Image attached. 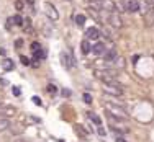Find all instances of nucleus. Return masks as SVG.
<instances>
[{
	"instance_id": "nucleus-1",
	"label": "nucleus",
	"mask_w": 154,
	"mask_h": 142,
	"mask_svg": "<svg viewBox=\"0 0 154 142\" xmlns=\"http://www.w3.org/2000/svg\"><path fill=\"white\" fill-rule=\"evenodd\" d=\"M116 75H118L116 70H97L95 72V77L100 78L103 83H113V82H116L115 80Z\"/></svg>"
},
{
	"instance_id": "nucleus-2",
	"label": "nucleus",
	"mask_w": 154,
	"mask_h": 142,
	"mask_svg": "<svg viewBox=\"0 0 154 142\" xmlns=\"http://www.w3.org/2000/svg\"><path fill=\"white\" fill-rule=\"evenodd\" d=\"M103 91L107 95H113V97H121L123 95V88L118 82H113V83H103Z\"/></svg>"
},
{
	"instance_id": "nucleus-3",
	"label": "nucleus",
	"mask_w": 154,
	"mask_h": 142,
	"mask_svg": "<svg viewBox=\"0 0 154 142\" xmlns=\"http://www.w3.org/2000/svg\"><path fill=\"white\" fill-rule=\"evenodd\" d=\"M105 21H108V23L112 26H115V28H121V26H123V18H121L116 12H108Z\"/></svg>"
},
{
	"instance_id": "nucleus-4",
	"label": "nucleus",
	"mask_w": 154,
	"mask_h": 142,
	"mask_svg": "<svg viewBox=\"0 0 154 142\" xmlns=\"http://www.w3.org/2000/svg\"><path fill=\"white\" fill-rule=\"evenodd\" d=\"M105 108L110 111V114H113V116H116V118H121V119H126V114H125V110H123V106L107 103V105H105Z\"/></svg>"
},
{
	"instance_id": "nucleus-5",
	"label": "nucleus",
	"mask_w": 154,
	"mask_h": 142,
	"mask_svg": "<svg viewBox=\"0 0 154 142\" xmlns=\"http://www.w3.org/2000/svg\"><path fill=\"white\" fill-rule=\"evenodd\" d=\"M44 13H46V16L49 20H53V21H56V20L59 18V12L56 10V7L53 5V3H49V2H46L44 3Z\"/></svg>"
},
{
	"instance_id": "nucleus-6",
	"label": "nucleus",
	"mask_w": 154,
	"mask_h": 142,
	"mask_svg": "<svg viewBox=\"0 0 154 142\" xmlns=\"http://www.w3.org/2000/svg\"><path fill=\"white\" fill-rule=\"evenodd\" d=\"M123 5H125V10L130 12V13H136V12L141 10L138 0H123Z\"/></svg>"
},
{
	"instance_id": "nucleus-7",
	"label": "nucleus",
	"mask_w": 154,
	"mask_h": 142,
	"mask_svg": "<svg viewBox=\"0 0 154 142\" xmlns=\"http://www.w3.org/2000/svg\"><path fill=\"white\" fill-rule=\"evenodd\" d=\"M144 15V26L146 28H149V26H153L154 25V7H151L147 12L143 13Z\"/></svg>"
},
{
	"instance_id": "nucleus-8",
	"label": "nucleus",
	"mask_w": 154,
	"mask_h": 142,
	"mask_svg": "<svg viewBox=\"0 0 154 142\" xmlns=\"http://www.w3.org/2000/svg\"><path fill=\"white\" fill-rule=\"evenodd\" d=\"M100 38V31L95 28V26H92V28H87L85 30V39H92V41H97V39Z\"/></svg>"
},
{
	"instance_id": "nucleus-9",
	"label": "nucleus",
	"mask_w": 154,
	"mask_h": 142,
	"mask_svg": "<svg viewBox=\"0 0 154 142\" xmlns=\"http://www.w3.org/2000/svg\"><path fill=\"white\" fill-rule=\"evenodd\" d=\"M116 57H118V54H116V51H115V49H108V51L103 52V60H105L107 64L115 62V60H116Z\"/></svg>"
},
{
	"instance_id": "nucleus-10",
	"label": "nucleus",
	"mask_w": 154,
	"mask_h": 142,
	"mask_svg": "<svg viewBox=\"0 0 154 142\" xmlns=\"http://www.w3.org/2000/svg\"><path fill=\"white\" fill-rule=\"evenodd\" d=\"M107 51V47H105V43H95L92 46V52H94L95 56H103V52Z\"/></svg>"
},
{
	"instance_id": "nucleus-11",
	"label": "nucleus",
	"mask_w": 154,
	"mask_h": 142,
	"mask_svg": "<svg viewBox=\"0 0 154 142\" xmlns=\"http://www.w3.org/2000/svg\"><path fill=\"white\" fill-rule=\"evenodd\" d=\"M71 60H74V59H71V56L67 54V52H61V64H62V67H66V69H69L71 65H72V62Z\"/></svg>"
},
{
	"instance_id": "nucleus-12",
	"label": "nucleus",
	"mask_w": 154,
	"mask_h": 142,
	"mask_svg": "<svg viewBox=\"0 0 154 142\" xmlns=\"http://www.w3.org/2000/svg\"><path fill=\"white\" fill-rule=\"evenodd\" d=\"M0 64H2V69H3V70H13V69H15V64H13V60H12V59L5 57Z\"/></svg>"
},
{
	"instance_id": "nucleus-13",
	"label": "nucleus",
	"mask_w": 154,
	"mask_h": 142,
	"mask_svg": "<svg viewBox=\"0 0 154 142\" xmlns=\"http://www.w3.org/2000/svg\"><path fill=\"white\" fill-rule=\"evenodd\" d=\"M81 51L84 52V54H89V52L92 51V44H90L89 39H84V41L81 43Z\"/></svg>"
},
{
	"instance_id": "nucleus-14",
	"label": "nucleus",
	"mask_w": 154,
	"mask_h": 142,
	"mask_svg": "<svg viewBox=\"0 0 154 142\" xmlns=\"http://www.w3.org/2000/svg\"><path fill=\"white\" fill-rule=\"evenodd\" d=\"M33 56H34V59L43 60V59H46V51H44L43 47H38L36 51H33Z\"/></svg>"
},
{
	"instance_id": "nucleus-15",
	"label": "nucleus",
	"mask_w": 154,
	"mask_h": 142,
	"mask_svg": "<svg viewBox=\"0 0 154 142\" xmlns=\"http://www.w3.org/2000/svg\"><path fill=\"white\" fill-rule=\"evenodd\" d=\"M12 126V123L8 121L7 118H3V116H0V131H5V129H8Z\"/></svg>"
},
{
	"instance_id": "nucleus-16",
	"label": "nucleus",
	"mask_w": 154,
	"mask_h": 142,
	"mask_svg": "<svg viewBox=\"0 0 154 142\" xmlns=\"http://www.w3.org/2000/svg\"><path fill=\"white\" fill-rule=\"evenodd\" d=\"M75 25L77 26H84L85 25V15H82V13H79V15H75Z\"/></svg>"
},
{
	"instance_id": "nucleus-17",
	"label": "nucleus",
	"mask_w": 154,
	"mask_h": 142,
	"mask_svg": "<svg viewBox=\"0 0 154 142\" xmlns=\"http://www.w3.org/2000/svg\"><path fill=\"white\" fill-rule=\"evenodd\" d=\"M75 132H77L82 139H87V136H89V132L84 129V126H75Z\"/></svg>"
},
{
	"instance_id": "nucleus-18",
	"label": "nucleus",
	"mask_w": 154,
	"mask_h": 142,
	"mask_svg": "<svg viewBox=\"0 0 154 142\" xmlns=\"http://www.w3.org/2000/svg\"><path fill=\"white\" fill-rule=\"evenodd\" d=\"M23 30H25V33H33V28H31V20L30 18H26V20H23Z\"/></svg>"
},
{
	"instance_id": "nucleus-19",
	"label": "nucleus",
	"mask_w": 154,
	"mask_h": 142,
	"mask_svg": "<svg viewBox=\"0 0 154 142\" xmlns=\"http://www.w3.org/2000/svg\"><path fill=\"white\" fill-rule=\"evenodd\" d=\"M46 90H48V93H49V95H56V93H58V87H56L54 83H48Z\"/></svg>"
},
{
	"instance_id": "nucleus-20",
	"label": "nucleus",
	"mask_w": 154,
	"mask_h": 142,
	"mask_svg": "<svg viewBox=\"0 0 154 142\" xmlns=\"http://www.w3.org/2000/svg\"><path fill=\"white\" fill-rule=\"evenodd\" d=\"M89 118H90V119L94 121V124H97V126H100L102 124V119L97 116V114H94V113H89Z\"/></svg>"
},
{
	"instance_id": "nucleus-21",
	"label": "nucleus",
	"mask_w": 154,
	"mask_h": 142,
	"mask_svg": "<svg viewBox=\"0 0 154 142\" xmlns=\"http://www.w3.org/2000/svg\"><path fill=\"white\" fill-rule=\"evenodd\" d=\"M12 20H13V25H17V26H21V25H23V18H21V15H15Z\"/></svg>"
},
{
	"instance_id": "nucleus-22",
	"label": "nucleus",
	"mask_w": 154,
	"mask_h": 142,
	"mask_svg": "<svg viewBox=\"0 0 154 142\" xmlns=\"http://www.w3.org/2000/svg\"><path fill=\"white\" fill-rule=\"evenodd\" d=\"M82 100H84V103H87V105H92V101H94L90 93H84V95H82Z\"/></svg>"
},
{
	"instance_id": "nucleus-23",
	"label": "nucleus",
	"mask_w": 154,
	"mask_h": 142,
	"mask_svg": "<svg viewBox=\"0 0 154 142\" xmlns=\"http://www.w3.org/2000/svg\"><path fill=\"white\" fill-rule=\"evenodd\" d=\"M15 8H17L18 12L25 10V2H23V0H17V2H15Z\"/></svg>"
},
{
	"instance_id": "nucleus-24",
	"label": "nucleus",
	"mask_w": 154,
	"mask_h": 142,
	"mask_svg": "<svg viewBox=\"0 0 154 142\" xmlns=\"http://www.w3.org/2000/svg\"><path fill=\"white\" fill-rule=\"evenodd\" d=\"M20 60H21V64L23 65H31V60H30L26 56H20Z\"/></svg>"
},
{
	"instance_id": "nucleus-25",
	"label": "nucleus",
	"mask_w": 154,
	"mask_h": 142,
	"mask_svg": "<svg viewBox=\"0 0 154 142\" xmlns=\"http://www.w3.org/2000/svg\"><path fill=\"white\" fill-rule=\"evenodd\" d=\"M31 100H33V103L36 105V106H43V101H41V98H40V97H33Z\"/></svg>"
},
{
	"instance_id": "nucleus-26",
	"label": "nucleus",
	"mask_w": 154,
	"mask_h": 142,
	"mask_svg": "<svg viewBox=\"0 0 154 142\" xmlns=\"http://www.w3.org/2000/svg\"><path fill=\"white\" fill-rule=\"evenodd\" d=\"M12 93H13L15 97H20V95H21V90L18 88V87H12Z\"/></svg>"
},
{
	"instance_id": "nucleus-27",
	"label": "nucleus",
	"mask_w": 154,
	"mask_h": 142,
	"mask_svg": "<svg viewBox=\"0 0 154 142\" xmlns=\"http://www.w3.org/2000/svg\"><path fill=\"white\" fill-rule=\"evenodd\" d=\"M3 113H5L7 116H12V114H15V110H13V108H5V110H3Z\"/></svg>"
},
{
	"instance_id": "nucleus-28",
	"label": "nucleus",
	"mask_w": 154,
	"mask_h": 142,
	"mask_svg": "<svg viewBox=\"0 0 154 142\" xmlns=\"http://www.w3.org/2000/svg\"><path fill=\"white\" fill-rule=\"evenodd\" d=\"M61 93H62V97H71V95H72V91H71V90H67V88L61 90Z\"/></svg>"
},
{
	"instance_id": "nucleus-29",
	"label": "nucleus",
	"mask_w": 154,
	"mask_h": 142,
	"mask_svg": "<svg viewBox=\"0 0 154 142\" xmlns=\"http://www.w3.org/2000/svg\"><path fill=\"white\" fill-rule=\"evenodd\" d=\"M15 46H17V49L23 47V39H17V41H15Z\"/></svg>"
},
{
	"instance_id": "nucleus-30",
	"label": "nucleus",
	"mask_w": 154,
	"mask_h": 142,
	"mask_svg": "<svg viewBox=\"0 0 154 142\" xmlns=\"http://www.w3.org/2000/svg\"><path fill=\"white\" fill-rule=\"evenodd\" d=\"M115 62H116V65H120V67H125V62H123V59H121V57H116Z\"/></svg>"
},
{
	"instance_id": "nucleus-31",
	"label": "nucleus",
	"mask_w": 154,
	"mask_h": 142,
	"mask_svg": "<svg viewBox=\"0 0 154 142\" xmlns=\"http://www.w3.org/2000/svg\"><path fill=\"white\" fill-rule=\"evenodd\" d=\"M38 47H41L40 43H36V41H34V43H31V51H36Z\"/></svg>"
},
{
	"instance_id": "nucleus-32",
	"label": "nucleus",
	"mask_w": 154,
	"mask_h": 142,
	"mask_svg": "<svg viewBox=\"0 0 154 142\" xmlns=\"http://www.w3.org/2000/svg\"><path fill=\"white\" fill-rule=\"evenodd\" d=\"M12 131H13L15 134H20L21 131H23V128H13V126H12Z\"/></svg>"
},
{
	"instance_id": "nucleus-33",
	"label": "nucleus",
	"mask_w": 154,
	"mask_h": 142,
	"mask_svg": "<svg viewBox=\"0 0 154 142\" xmlns=\"http://www.w3.org/2000/svg\"><path fill=\"white\" fill-rule=\"evenodd\" d=\"M98 134H100V136H105V134H107V132H105V129L102 128V124L98 126Z\"/></svg>"
},
{
	"instance_id": "nucleus-34",
	"label": "nucleus",
	"mask_w": 154,
	"mask_h": 142,
	"mask_svg": "<svg viewBox=\"0 0 154 142\" xmlns=\"http://www.w3.org/2000/svg\"><path fill=\"white\" fill-rule=\"evenodd\" d=\"M31 65H33L34 69H38V67H40V60H38V59H34V62H31Z\"/></svg>"
},
{
	"instance_id": "nucleus-35",
	"label": "nucleus",
	"mask_w": 154,
	"mask_h": 142,
	"mask_svg": "<svg viewBox=\"0 0 154 142\" xmlns=\"http://www.w3.org/2000/svg\"><path fill=\"white\" fill-rule=\"evenodd\" d=\"M115 142H126V141H125V139H123V137H121V136H116V139H115Z\"/></svg>"
},
{
	"instance_id": "nucleus-36",
	"label": "nucleus",
	"mask_w": 154,
	"mask_h": 142,
	"mask_svg": "<svg viewBox=\"0 0 154 142\" xmlns=\"http://www.w3.org/2000/svg\"><path fill=\"white\" fill-rule=\"evenodd\" d=\"M138 60H139V56H138V54H136V56H133V60H131V62H133V64H136Z\"/></svg>"
},
{
	"instance_id": "nucleus-37",
	"label": "nucleus",
	"mask_w": 154,
	"mask_h": 142,
	"mask_svg": "<svg viewBox=\"0 0 154 142\" xmlns=\"http://www.w3.org/2000/svg\"><path fill=\"white\" fill-rule=\"evenodd\" d=\"M0 56H7V49H3V47H0Z\"/></svg>"
},
{
	"instance_id": "nucleus-38",
	"label": "nucleus",
	"mask_w": 154,
	"mask_h": 142,
	"mask_svg": "<svg viewBox=\"0 0 154 142\" xmlns=\"http://www.w3.org/2000/svg\"><path fill=\"white\" fill-rule=\"evenodd\" d=\"M0 85H8V82L5 78H0Z\"/></svg>"
},
{
	"instance_id": "nucleus-39",
	"label": "nucleus",
	"mask_w": 154,
	"mask_h": 142,
	"mask_svg": "<svg viewBox=\"0 0 154 142\" xmlns=\"http://www.w3.org/2000/svg\"><path fill=\"white\" fill-rule=\"evenodd\" d=\"M26 3H28V5H31V7H33V3H34V0H26Z\"/></svg>"
},
{
	"instance_id": "nucleus-40",
	"label": "nucleus",
	"mask_w": 154,
	"mask_h": 142,
	"mask_svg": "<svg viewBox=\"0 0 154 142\" xmlns=\"http://www.w3.org/2000/svg\"><path fill=\"white\" fill-rule=\"evenodd\" d=\"M15 142H25V141H21V139H17V141H15Z\"/></svg>"
}]
</instances>
